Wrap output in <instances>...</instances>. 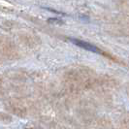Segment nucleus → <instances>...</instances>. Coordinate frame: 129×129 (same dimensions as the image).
<instances>
[{
  "label": "nucleus",
  "mask_w": 129,
  "mask_h": 129,
  "mask_svg": "<svg viewBox=\"0 0 129 129\" xmlns=\"http://www.w3.org/2000/svg\"><path fill=\"white\" fill-rule=\"evenodd\" d=\"M24 129H32V128H24Z\"/></svg>",
  "instance_id": "nucleus-3"
},
{
  "label": "nucleus",
  "mask_w": 129,
  "mask_h": 129,
  "mask_svg": "<svg viewBox=\"0 0 129 129\" xmlns=\"http://www.w3.org/2000/svg\"><path fill=\"white\" fill-rule=\"evenodd\" d=\"M69 41L71 43H73L75 46L79 47V48H82V49L86 50V51H89L91 52L103 54V52L99 48H97L96 46L92 45L90 43H87V42H84V41H82V40H79V39H75V38H69Z\"/></svg>",
  "instance_id": "nucleus-1"
},
{
  "label": "nucleus",
  "mask_w": 129,
  "mask_h": 129,
  "mask_svg": "<svg viewBox=\"0 0 129 129\" xmlns=\"http://www.w3.org/2000/svg\"><path fill=\"white\" fill-rule=\"evenodd\" d=\"M48 22L49 23H54V24H62L63 21L61 19H57V18H50L48 19Z\"/></svg>",
  "instance_id": "nucleus-2"
}]
</instances>
